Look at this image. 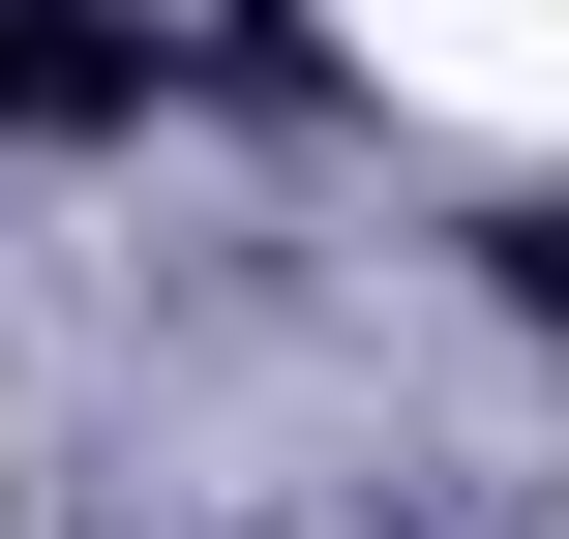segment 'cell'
<instances>
[{
  "label": "cell",
  "mask_w": 569,
  "mask_h": 539,
  "mask_svg": "<svg viewBox=\"0 0 569 539\" xmlns=\"http://www.w3.org/2000/svg\"><path fill=\"white\" fill-rule=\"evenodd\" d=\"M150 90H180V30H150V0H0V150H120Z\"/></svg>",
  "instance_id": "1"
},
{
  "label": "cell",
  "mask_w": 569,
  "mask_h": 539,
  "mask_svg": "<svg viewBox=\"0 0 569 539\" xmlns=\"http://www.w3.org/2000/svg\"><path fill=\"white\" fill-rule=\"evenodd\" d=\"M480 270H510V300H540V330H569V210H510V240H480Z\"/></svg>",
  "instance_id": "2"
}]
</instances>
